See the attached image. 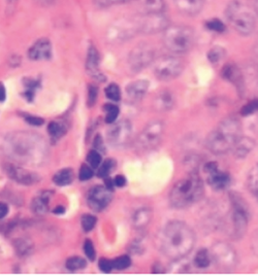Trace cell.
I'll list each match as a JSON object with an SVG mask.
<instances>
[{"label": "cell", "mask_w": 258, "mask_h": 277, "mask_svg": "<svg viewBox=\"0 0 258 277\" xmlns=\"http://www.w3.org/2000/svg\"><path fill=\"white\" fill-rule=\"evenodd\" d=\"M45 141L32 133L19 132L10 135L5 140V150L10 157L23 163L38 162L45 158Z\"/></svg>", "instance_id": "7a4b0ae2"}, {"label": "cell", "mask_w": 258, "mask_h": 277, "mask_svg": "<svg viewBox=\"0 0 258 277\" xmlns=\"http://www.w3.org/2000/svg\"><path fill=\"white\" fill-rule=\"evenodd\" d=\"M212 264V258L210 250L202 248L197 252L193 258V266L199 269H206Z\"/></svg>", "instance_id": "484cf974"}, {"label": "cell", "mask_w": 258, "mask_h": 277, "mask_svg": "<svg viewBox=\"0 0 258 277\" xmlns=\"http://www.w3.org/2000/svg\"><path fill=\"white\" fill-rule=\"evenodd\" d=\"M152 220V210L149 207H142L137 209L132 216V225L136 230H144L148 227Z\"/></svg>", "instance_id": "cb8c5ba5"}, {"label": "cell", "mask_w": 258, "mask_h": 277, "mask_svg": "<svg viewBox=\"0 0 258 277\" xmlns=\"http://www.w3.org/2000/svg\"><path fill=\"white\" fill-rule=\"evenodd\" d=\"M254 130L258 133V119L255 121V123H254Z\"/></svg>", "instance_id": "9f6ffc18"}, {"label": "cell", "mask_w": 258, "mask_h": 277, "mask_svg": "<svg viewBox=\"0 0 258 277\" xmlns=\"http://www.w3.org/2000/svg\"><path fill=\"white\" fill-rule=\"evenodd\" d=\"M242 124L237 118L228 117L218 124L205 139L208 150L214 155L231 152L239 138L242 136Z\"/></svg>", "instance_id": "3957f363"}, {"label": "cell", "mask_w": 258, "mask_h": 277, "mask_svg": "<svg viewBox=\"0 0 258 277\" xmlns=\"http://www.w3.org/2000/svg\"><path fill=\"white\" fill-rule=\"evenodd\" d=\"M97 95H98V90L95 86H90L89 87V91H88V104L94 105L96 102L97 99Z\"/></svg>", "instance_id": "ee69618b"}, {"label": "cell", "mask_w": 258, "mask_h": 277, "mask_svg": "<svg viewBox=\"0 0 258 277\" xmlns=\"http://www.w3.org/2000/svg\"><path fill=\"white\" fill-rule=\"evenodd\" d=\"M103 108L106 111V122L108 124H113L119 116V108L114 104H110V103L106 104Z\"/></svg>", "instance_id": "836d02e7"}, {"label": "cell", "mask_w": 258, "mask_h": 277, "mask_svg": "<svg viewBox=\"0 0 258 277\" xmlns=\"http://www.w3.org/2000/svg\"><path fill=\"white\" fill-rule=\"evenodd\" d=\"M204 186L203 179L197 173L180 179L175 184L169 193V203L177 209L187 208L199 202L203 197Z\"/></svg>", "instance_id": "277c9868"}, {"label": "cell", "mask_w": 258, "mask_h": 277, "mask_svg": "<svg viewBox=\"0 0 258 277\" xmlns=\"http://www.w3.org/2000/svg\"><path fill=\"white\" fill-rule=\"evenodd\" d=\"M113 267L117 270H124L131 265V260L128 256H121L113 260Z\"/></svg>", "instance_id": "f35d334b"}, {"label": "cell", "mask_w": 258, "mask_h": 277, "mask_svg": "<svg viewBox=\"0 0 258 277\" xmlns=\"http://www.w3.org/2000/svg\"><path fill=\"white\" fill-rule=\"evenodd\" d=\"M96 218L92 214H84L82 216V220H81V225H82V228L85 232H90L94 229L96 225Z\"/></svg>", "instance_id": "8d00e7d4"}, {"label": "cell", "mask_w": 258, "mask_h": 277, "mask_svg": "<svg viewBox=\"0 0 258 277\" xmlns=\"http://www.w3.org/2000/svg\"><path fill=\"white\" fill-rule=\"evenodd\" d=\"M79 177L81 180L85 181V180H89L90 178L93 177V170L91 168V166H87V165H83L82 168L80 169V173H79Z\"/></svg>", "instance_id": "7bdbcfd3"}, {"label": "cell", "mask_w": 258, "mask_h": 277, "mask_svg": "<svg viewBox=\"0 0 258 277\" xmlns=\"http://www.w3.org/2000/svg\"><path fill=\"white\" fill-rule=\"evenodd\" d=\"M86 68H87V71L94 79H97L98 81H103V79H105L102 73L99 71V54L94 47H91L88 51Z\"/></svg>", "instance_id": "603a6c76"}, {"label": "cell", "mask_w": 258, "mask_h": 277, "mask_svg": "<svg viewBox=\"0 0 258 277\" xmlns=\"http://www.w3.org/2000/svg\"><path fill=\"white\" fill-rule=\"evenodd\" d=\"M222 76L223 79H225L231 84H234L236 86V88L239 90V92L242 93L244 91L245 85H244L243 75L239 67H237L234 64L226 65L222 70Z\"/></svg>", "instance_id": "ffe728a7"}, {"label": "cell", "mask_w": 258, "mask_h": 277, "mask_svg": "<svg viewBox=\"0 0 258 277\" xmlns=\"http://www.w3.org/2000/svg\"><path fill=\"white\" fill-rule=\"evenodd\" d=\"M114 185L118 188H122L126 185V178L123 175H118L115 179H114Z\"/></svg>", "instance_id": "681fc988"}, {"label": "cell", "mask_w": 258, "mask_h": 277, "mask_svg": "<svg viewBox=\"0 0 258 277\" xmlns=\"http://www.w3.org/2000/svg\"><path fill=\"white\" fill-rule=\"evenodd\" d=\"M145 7L147 13H162L165 2L163 0H145Z\"/></svg>", "instance_id": "d6a6232c"}, {"label": "cell", "mask_w": 258, "mask_h": 277, "mask_svg": "<svg viewBox=\"0 0 258 277\" xmlns=\"http://www.w3.org/2000/svg\"><path fill=\"white\" fill-rule=\"evenodd\" d=\"M163 133H165V124L161 121H153L149 123L137 136L135 146L136 149L147 153L155 150L160 144Z\"/></svg>", "instance_id": "9c48e42d"}, {"label": "cell", "mask_w": 258, "mask_h": 277, "mask_svg": "<svg viewBox=\"0 0 258 277\" xmlns=\"http://www.w3.org/2000/svg\"><path fill=\"white\" fill-rule=\"evenodd\" d=\"M166 48L175 54H185L194 43V32L188 26H168L163 33Z\"/></svg>", "instance_id": "8992f818"}, {"label": "cell", "mask_w": 258, "mask_h": 277, "mask_svg": "<svg viewBox=\"0 0 258 277\" xmlns=\"http://www.w3.org/2000/svg\"><path fill=\"white\" fill-rule=\"evenodd\" d=\"M64 211H65V209H64L63 206H57L56 208L54 209V213H56V214H63Z\"/></svg>", "instance_id": "f5cc1de1"}, {"label": "cell", "mask_w": 258, "mask_h": 277, "mask_svg": "<svg viewBox=\"0 0 258 277\" xmlns=\"http://www.w3.org/2000/svg\"><path fill=\"white\" fill-rule=\"evenodd\" d=\"M5 169H6L8 176L15 179L16 181H18L19 184L32 185L34 183H37V181L38 180V177L37 174H34V173L30 171L19 168L17 166L7 165Z\"/></svg>", "instance_id": "2e32d148"}, {"label": "cell", "mask_w": 258, "mask_h": 277, "mask_svg": "<svg viewBox=\"0 0 258 277\" xmlns=\"http://www.w3.org/2000/svg\"><path fill=\"white\" fill-rule=\"evenodd\" d=\"M111 190L107 187L97 186L93 188L88 195V205L94 211H101L107 208L108 205L111 203Z\"/></svg>", "instance_id": "9a60e30c"}, {"label": "cell", "mask_w": 258, "mask_h": 277, "mask_svg": "<svg viewBox=\"0 0 258 277\" xmlns=\"http://www.w3.org/2000/svg\"><path fill=\"white\" fill-rule=\"evenodd\" d=\"M176 104L174 94L168 90L160 91L154 99V107L158 111H168L173 109Z\"/></svg>", "instance_id": "44dd1931"}, {"label": "cell", "mask_w": 258, "mask_h": 277, "mask_svg": "<svg viewBox=\"0 0 258 277\" xmlns=\"http://www.w3.org/2000/svg\"><path fill=\"white\" fill-rule=\"evenodd\" d=\"M115 165H116V163L113 159H109L103 162L101 164V166H99L100 168L98 170V176L107 178L110 175V173L114 170Z\"/></svg>", "instance_id": "d590c367"}, {"label": "cell", "mask_w": 258, "mask_h": 277, "mask_svg": "<svg viewBox=\"0 0 258 277\" xmlns=\"http://www.w3.org/2000/svg\"><path fill=\"white\" fill-rule=\"evenodd\" d=\"M132 137V125L127 120L114 124L108 131L109 143L114 148H121L130 141Z\"/></svg>", "instance_id": "4fadbf2b"}, {"label": "cell", "mask_w": 258, "mask_h": 277, "mask_svg": "<svg viewBox=\"0 0 258 277\" xmlns=\"http://www.w3.org/2000/svg\"><path fill=\"white\" fill-rule=\"evenodd\" d=\"M94 146H95V150L98 152L105 151V144H103L102 138L99 135H97L95 137V139H94Z\"/></svg>", "instance_id": "c3c4849f"}, {"label": "cell", "mask_w": 258, "mask_h": 277, "mask_svg": "<svg viewBox=\"0 0 258 277\" xmlns=\"http://www.w3.org/2000/svg\"><path fill=\"white\" fill-rule=\"evenodd\" d=\"M86 266H87V262L80 257H73L66 261V268L70 271H79L86 268Z\"/></svg>", "instance_id": "4dcf8cb0"}, {"label": "cell", "mask_w": 258, "mask_h": 277, "mask_svg": "<svg viewBox=\"0 0 258 277\" xmlns=\"http://www.w3.org/2000/svg\"><path fill=\"white\" fill-rule=\"evenodd\" d=\"M206 26V28L214 31V32H218V33H221L225 30V26L224 24H223L220 20L218 19H213L209 22H206L205 24Z\"/></svg>", "instance_id": "60d3db41"}, {"label": "cell", "mask_w": 258, "mask_h": 277, "mask_svg": "<svg viewBox=\"0 0 258 277\" xmlns=\"http://www.w3.org/2000/svg\"><path fill=\"white\" fill-rule=\"evenodd\" d=\"M106 96L111 101H119L121 99V91L116 84H111L106 88Z\"/></svg>", "instance_id": "e575fe53"}, {"label": "cell", "mask_w": 258, "mask_h": 277, "mask_svg": "<svg viewBox=\"0 0 258 277\" xmlns=\"http://www.w3.org/2000/svg\"><path fill=\"white\" fill-rule=\"evenodd\" d=\"M157 243L163 256L177 262L192 252L196 243V236L186 223L173 221L167 223L159 232Z\"/></svg>", "instance_id": "6da1fadb"}, {"label": "cell", "mask_w": 258, "mask_h": 277, "mask_svg": "<svg viewBox=\"0 0 258 277\" xmlns=\"http://www.w3.org/2000/svg\"><path fill=\"white\" fill-rule=\"evenodd\" d=\"M48 132L54 140H58L66 133V126L62 122L54 121V122L49 124Z\"/></svg>", "instance_id": "f1b7e54d"}, {"label": "cell", "mask_w": 258, "mask_h": 277, "mask_svg": "<svg viewBox=\"0 0 258 277\" xmlns=\"http://www.w3.org/2000/svg\"><path fill=\"white\" fill-rule=\"evenodd\" d=\"M226 51L221 47H215L211 49L208 53V59L211 63H219L225 57Z\"/></svg>", "instance_id": "1f68e13d"}, {"label": "cell", "mask_w": 258, "mask_h": 277, "mask_svg": "<svg viewBox=\"0 0 258 277\" xmlns=\"http://www.w3.org/2000/svg\"><path fill=\"white\" fill-rule=\"evenodd\" d=\"M6 98V90L3 84L0 83V102H3Z\"/></svg>", "instance_id": "816d5d0a"}, {"label": "cell", "mask_w": 258, "mask_h": 277, "mask_svg": "<svg viewBox=\"0 0 258 277\" xmlns=\"http://www.w3.org/2000/svg\"><path fill=\"white\" fill-rule=\"evenodd\" d=\"M7 213H8V206L3 202H0V219L5 218Z\"/></svg>", "instance_id": "f907efd6"}, {"label": "cell", "mask_w": 258, "mask_h": 277, "mask_svg": "<svg viewBox=\"0 0 258 277\" xmlns=\"http://www.w3.org/2000/svg\"><path fill=\"white\" fill-rule=\"evenodd\" d=\"M210 250L212 263L216 269L222 272L234 271L238 266V255L235 248L226 242L219 241L215 243Z\"/></svg>", "instance_id": "ba28073f"}, {"label": "cell", "mask_w": 258, "mask_h": 277, "mask_svg": "<svg viewBox=\"0 0 258 277\" xmlns=\"http://www.w3.org/2000/svg\"><path fill=\"white\" fill-rule=\"evenodd\" d=\"M84 253L85 255L87 256V258L91 261H93L95 259L96 253H95V248H94V245L91 242V240H86L84 243Z\"/></svg>", "instance_id": "b9f144b4"}, {"label": "cell", "mask_w": 258, "mask_h": 277, "mask_svg": "<svg viewBox=\"0 0 258 277\" xmlns=\"http://www.w3.org/2000/svg\"><path fill=\"white\" fill-rule=\"evenodd\" d=\"M177 10L186 16L200 14L204 5V0H174Z\"/></svg>", "instance_id": "ac0fdd59"}, {"label": "cell", "mask_w": 258, "mask_h": 277, "mask_svg": "<svg viewBox=\"0 0 258 277\" xmlns=\"http://www.w3.org/2000/svg\"><path fill=\"white\" fill-rule=\"evenodd\" d=\"M254 11L258 15V0H254Z\"/></svg>", "instance_id": "db71d44e"}, {"label": "cell", "mask_w": 258, "mask_h": 277, "mask_svg": "<svg viewBox=\"0 0 258 277\" xmlns=\"http://www.w3.org/2000/svg\"><path fill=\"white\" fill-rule=\"evenodd\" d=\"M154 57L155 52L153 48L147 43H141L130 52L128 63L132 71L139 72L154 62Z\"/></svg>", "instance_id": "8fae6325"}, {"label": "cell", "mask_w": 258, "mask_h": 277, "mask_svg": "<svg viewBox=\"0 0 258 277\" xmlns=\"http://www.w3.org/2000/svg\"><path fill=\"white\" fill-rule=\"evenodd\" d=\"M96 4H98L99 6L106 7V6H111L114 4H121V3H125V2H129L131 0H94Z\"/></svg>", "instance_id": "f6af8a7d"}, {"label": "cell", "mask_w": 258, "mask_h": 277, "mask_svg": "<svg viewBox=\"0 0 258 277\" xmlns=\"http://www.w3.org/2000/svg\"><path fill=\"white\" fill-rule=\"evenodd\" d=\"M255 148V141L250 137L240 136L231 152L234 153L235 157L238 159H245Z\"/></svg>", "instance_id": "7402d4cb"}, {"label": "cell", "mask_w": 258, "mask_h": 277, "mask_svg": "<svg viewBox=\"0 0 258 277\" xmlns=\"http://www.w3.org/2000/svg\"><path fill=\"white\" fill-rule=\"evenodd\" d=\"M203 169L208 176V183L214 190L222 191V190L227 189L230 185V175L224 171H221L215 162L206 163Z\"/></svg>", "instance_id": "5bb4252c"}, {"label": "cell", "mask_w": 258, "mask_h": 277, "mask_svg": "<svg viewBox=\"0 0 258 277\" xmlns=\"http://www.w3.org/2000/svg\"><path fill=\"white\" fill-rule=\"evenodd\" d=\"M137 22H139L140 33L143 34H154L165 31L169 26L168 18L162 13H147L137 17Z\"/></svg>", "instance_id": "7c38bea8"}, {"label": "cell", "mask_w": 258, "mask_h": 277, "mask_svg": "<svg viewBox=\"0 0 258 277\" xmlns=\"http://www.w3.org/2000/svg\"><path fill=\"white\" fill-rule=\"evenodd\" d=\"M53 180L57 186H60V187L70 185L74 180V172L70 168L61 169L54 175Z\"/></svg>", "instance_id": "4316f807"}, {"label": "cell", "mask_w": 258, "mask_h": 277, "mask_svg": "<svg viewBox=\"0 0 258 277\" xmlns=\"http://www.w3.org/2000/svg\"><path fill=\"white\" fill-rule=\"evenodd\" d=\"M226 18L240 35H250L256 25L254 13L240 0L231 1L226 8Z\"/></svg>", "instance_id": "5b68a950"}, {"label": "cell", "mask_w": 258, "mask_h": 277, "mask_svg": "<svg viewBox=\"0 0 258 277\" xmlns=\"http://www.w3.org/2000/svg\"><path fill=\"white\" fill-rule=\"evenodd\" d=\"M15 249L20 256L28 255L32 250V242L27 238H19L15 241Z\"/></svg>", "instance_id": "f546056e"}, {"label": "cell", "mask_w": 258, "mask_h": 277, "mask_svg": "<svg viewBox=\"0 0 258 277\" xmlns=\"http://www.w3.org/2000/svg\"><path fill=\"white\" fill-rule=\"evenodd\" d=\"M25 121L27 122L28 124L32 125V126H40L45 123V121L42 120L39 117H36V116H30V115H26L24 117Z\"/></svg>", "instance_id": "7dc6e473"}, {"label": "cell", "mask_w": 258, "mask_h": 277, "mask_svg": "<svg viewBox=\"0 0 258 277\" xmlns=\"http://www.w3.org/2000/svg\"><path fill=\"white\" fill-rule=\"evenodd\" d=\"M49 199L50 195L48 193H42L34 198L31 203V208L33 212L39 215L45 214L49 209Z\"/></svg>", "instance_id": "d4e9b609"}, {"label": "cell", "mask_w": 258, "mask_h": 277, "mask_svg": "<svg viewBox=\"0 0 258 277\" xmlns=\"http://www.w3.org/2000/svg\"><path fill=\"white\" fill-rule=\"evenodd\" d=\"M254 52H255V54H256V55H258V38H257V40H256V42H255V46H254Z\"/></svg>", "instance_id": "11a10c76"}, {"label": "cell", "mask_w": 258, "mask_h": 277, "mask_svg": "<svg viewBox=\"0 0 258 277\" xmlns=\"http://www.w3.org/2000/svg\"><path fill=\"white\" fill-rule=\"evenodd\" d=\"M247 188L258 200V164L252 167L247 177Z\"/></svg>", "instance_id": "83f0119b"}, {"label": "cell", "mask_w": 258, "mask_h": 277, "mask_svg": "<svg viewBox=\"0 0 258 277\" xmlns=\"http://www.w3.org/2000/svg\"><path fill=\"white\" fill-rule=\"evenodd\" d=\"M99 269L105 273H110L114 269L113 262L110 261L108 259H101L99 261Z\"/></svg>", "instance_id": "bcb514c9"}, {"label": "cell", "mask_w": 258, "mask_h": 277, "mask_svg": "<svg viewBox=\"0 0 258 277\" xmlns=\"http://www.w3.org/2000/svg\"><path fill=\"white\" fill-rule=\"evenodd\" d=\"M52 55L51 42L42 38L37 40L29 50V58L31 60H46Z\"/></svg>", "instance_id": "d6986e66"}, {"label": "cell", "mask_w": 258, "mask_h": 277, "mask_svg": "<svg viewBox=\"0 0 258 277\" xmlns=\"http://www.w3.org/2000/svg\"><path fill=\"white\" fill-rule=\"evenodd\" d=\"M256 112H258V98L249 101L247 104H245L242 109H240V115L244 117L254 115Z\"/></svg>", "instance_id": "74e56055"}, {"label": "cell", "mask_w": 258, "mask_h": 277, "mask_svg": "<svg viewBox=\"0 0 258 277\" xmlns=\"http://www.w3.org/2000/svg\"><path fill=\"white\" fill-rule=\"evenodd\" d=\"M149 89V83L145 80H139L129 84L126 88L127 98L131 102L141 101L146 95H147Z\"/></svg>", "instance_id": "e0dca14e"}, {"label": "cell", "mask_w": 258, "mask_h": 277, "mask_svg": "<svg viewBox=\"0 0 258 277\" xmlns=\"http://www.w3.org/2000/svg\"><path fill=\"white\" fill-rule=\"evenodd\" d=\"M183 70V62L174 56H162L154 62V74L162 82L177 79Z\"/></svg>", "instance_id": "30bf717a"}, {"label": "cell", "mask_w": 258, "mask_h": 277, "mask_svg": "<svg viewBox=\"0 0 258 277\" xmlns=\"http://www.w3.org/2000/svg\"><path fill=\"white\" fill-rule=\"evenodd\" d=\"M231 203L230 223L232 226V237L236 239L242 238L248 229L250 211L244 199L237 193L229 195Z\"/></svg>", "instance_id": "52a82bcc"}, {"label": "cell", "mask_w": 258, "mask_h": 277, "mask_svg": "<svg viewBox=\"0 0 258 277\" xmlns=\"http://www.w3.org/2000/svg\"><path fill=\"white\" fill-rule=\"evenodd\" d=\"M101 155L98 151L93 150L91 151L88 156H87V161L89 163V165L93 168H98L101 164Z\"/></svg>", "instance_id": "ab89813d"}]
</instances>
